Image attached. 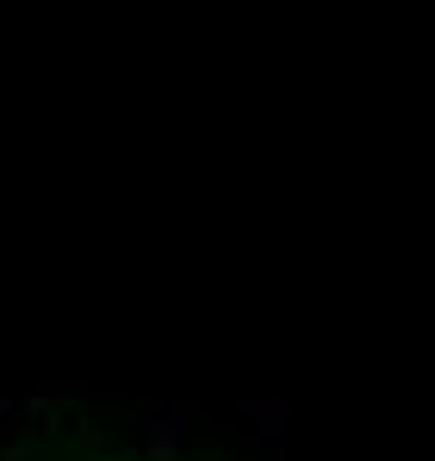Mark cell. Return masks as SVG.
<instances>
[{"label":"cell","mask_w":435,"mask_h":461,"mask_svg":"<svg viewBox=\"0 0 435 461\" xmlns=\"http://www.w3.org/2000/svg\"><path fill=\"white\" fill-rule=\"evenodd\" d=\"M181 443H187V399H162V405L138 399V424L125 449L144 461H181Z\"/></svg>","instance_id":"obj_1"},{"label":"cell","mask_w":435,"mask_h":461,"mask_svg":"<svg viewBox=\"0 0 435 461\" xmlns=\"http://www.w3.org/2000/svg\"><path fill=\"white\" fill-rule=\"evenodd\" d=\"M230 418H243V430L262 449H287V424H292V399L262 393V399H230Z\"/></svg>","instance_id":"obj_2"},{"label":"cell","mask_w":435,"mask_h":461,"mask_svg":"<svg viewBox=\"0 0 435 461\" xmlns=\"http://www.w3.org/2000/svg\"><path fill=\"white\" fill-rule=\"evenodd\" d=\"M75 443H81V449H112V443H119V430H112V424H81V430H75Z\"/></svg>","instance_id":"obj_3"},{"label":"cell","mask_w":435,"mask_h":461,"mask_svg":"<svg viewBox=\"0 0 435 461\" xmlns=\"http://www.w3.org/2000/svg\"><path fill=\"white\" fill-rule=\"evenodd\" d=\"M31 456V430H19L13 443H0V461H25Z\"/></svg>","instance_id":"obj_4"}]
</instances>
